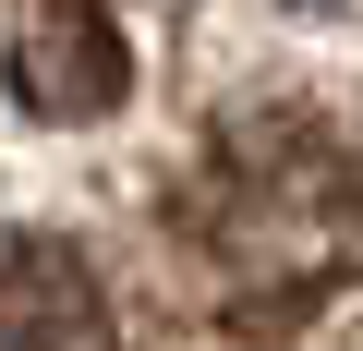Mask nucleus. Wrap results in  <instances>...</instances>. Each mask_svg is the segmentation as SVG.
Listing matches in <instances>:
<instances>
[{
	"label": "nucleus",
	"mask_w": 363,
	"mask_h": 351,
	"mask_svg": "<svg viewBox=\"0 0 363 351\" xmlns=\"http://www.w3.org/2000/svg\"><path fill=\"white\" fill-rule=\"evenodd\" d=\"M157 255L206 327H303L363 279V133L303 97L218 109L182 182H157Z\"/></svg>",
	"instance_id": "nucleus-1"
},
{
	"label": "nucleus",
	"mask_w": 363,
	"mask_h": 351,
	"mask_svg": "<svg viewBox=\"0 0 363 351\" xmlns=\"http://www.w3.org/2000/svg\"><path fill=\"white\" fill-rule=\"evenodd\" d=\"M0 73L37 121H109L133 85V49L109 25V0H13L0 25Z\"/></svg>",
	"instance_id": "nucleus-2"
},
{
	"label": "nucleus",
	"mask_w": 363,
	"mask_h": 351,
	"mask_svg": "<svg viewBox=\"0 0 363 351\" xmlns=\"http://www.w3.org/2000/svg\"><path fill=\"white\" fill-rule=\"evenodd\" d=\"M0 351H121V315L73 243L0 230Z\"/></svg>",
	"instance_id": "nucleus-3"
}]
</instances>
